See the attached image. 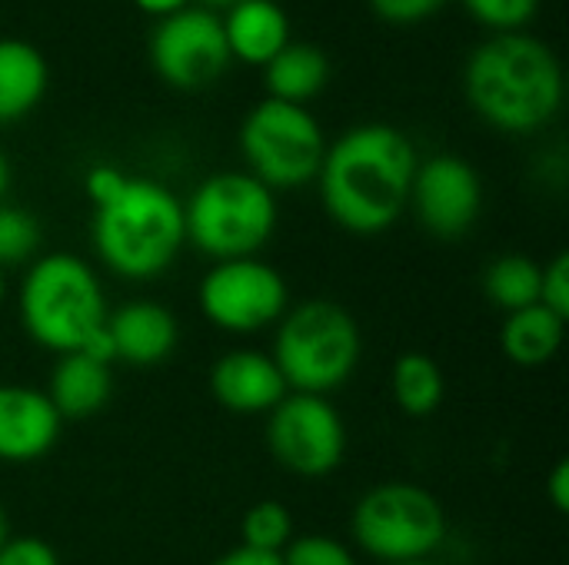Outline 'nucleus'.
<instances>
[{
    "mask_svg": "<svg viewBox=\"0 0 569 565\" xmlns=\"http://www.w3.org/2000/svg\"><path fill=\"white\" fill-rule=\"evenodd\" d=\"M210 565H283V559L277 553H260L250 546H237L230 553H223L220 559H213Z\"/></svg>",
    "mask_w": 569,
    "mask_h": 565,
    "instance_id": "32",
    "label": "nucleus"
},
{
    "mask_svg": "<svg viewBox=\"0 0 569 565\" xmlns=\"http://www.w3.org/2000/svg\"><path fill=\"white\" fill-rule=\"evenodd\" d=\"M240 536H243L240 546H250V549L277 553L280 556L287 549V543L293 539V519H290V513H287L283 503L263 500V503H257V506H250L243 513Z\"/></svg>",
    "mask_w": 569,
    "mask_h": 565,
    "instance_id": "23",
    "label": "nucleus"
},
{
    "mask_svg": "<svg viewBox=\"0 0 569 565\" xmlns=\"http://www.w3.org/2000/svg\"><path fill=\"white\" fill-rule=\"evenodd\" d=\"M417 147L390 123H363L327 143L317 183L327 216L357 233L390 230L410 206Z\"/></svg>",
    "mask_w": 569,
    "mask_h": 565,
    "instance_id": "1",
    "label": "nucleus"
},
{
    "mask_svg": "<svg viewBox=\"0 0 569 565\" xmlns=\"http://www.w3.org/2000/svg\"><path fill=\"white\" fill-rule=\"evenodd\" d=\"M150 63L157 77L177 90L213 83L230 67L220 17L207 7H183L163 17L150 37Z\"/></svg>",
    "mask_w": 569,
    "mask_h": 565,
    "instance_id": "11",
    "label": "nucleus"
},
{
    "mask_svg": "<svg viewBox=\"0 0 569 565\" xmlns=\"http://www.w3.org/2000/svg\"><path fill=\"white\" fill-rule=\"evenodd\" d=\"M10 539V523H7V509H3V503H0V546Z\"/></svg>",
    "mask_w": 569,
    "mask_h": 565,
    "instance_id": "35",
    "label": "nucleus"
},
{
    "mask_svg": "<svg viewBox=\"0 0 569 565\" xmlns=\"http://www.w3.org/2000/svg\"><path fill=\"white\" fill-rule=\"evenodd\" d=\"M183 226L187 240L217 263L257 256L277 230V196L243 170L213 173L183 203Z\"/></svg>",
    "mask_w": 569,
    "mask_h": 565,
    "instance_id": "6",
    "label": "nucleus"
},
{
    "mask_svg": "<svg viewBox=\"0 0 569 565\" xmlns=\"http://www.w3.org/2000/svg\"><path fill=\"white\" fill-rule=\"evenodd\" d=\"M60 413L47 393L30 386H0V463H33L60 440Z\"/></svg>",
    "mask_w": 569,
    "mask_h": 565,
    "instance_id": "13",
    "label": "nucleus"
},
{
    "mask_svg": "<svg viewBox=\"0 0 569 565\" xmlns=\"http://www.w3.org/2000/svg\"><path fill=\"white\" fill-rule=\"evenodd\" d=\"M230 60L267 67L290 43V20L277 0H240L220 17Z\"/></svg>",
    "mask_w": 569,
    "mask_h": 565,
    "instance_id": "16",
    "label": "nucleus"
},
{
    "mask_svg": "<svg viewBox=\"0 0 569 565\" xmlns=\"http://www.w3.org/2000/svg\"><path fill=\"white\" fill-rule=\"evenodd\" d=\"M463 7L493 33H520L533 23L540 0H463Z\"/></svg>",
    "mask_w": 569,
    "mask_h": 565,
    "instance_id": "25",
    "label": "nucleus"
},
{
    "mask_svg": "<svg viewBox=\"0 0 569 565\" xmlns=\"http://www.w3.org/2000/svg\"><path fill=\"white\" fill-rule=\"evenodd\" d=\"M107 333L113 343V363L130 366H157L177 350V316L160 303H123L120 310L107 313Z\"/></svg>",
    "mask_w": 569,
    "mask_h": 565,
    "instance_id": "15",
    "label": "nucleus"
},
{
    "mask_svg": "<svg viewBox=\"0 0 569 565\" xmlns=\"http://www.w3.org/2000/svg\"><path fill=\"white\" fill-rule=\"evenodd\" d=\"M20 323L33 343L53 353H80L107 326V300L97 273L73 253H47L30 263L20 296Z\"/></svg>",
    "mask_w": 569,
    "mask_h": 565,
    "instance_id": "4",
    "label": "nucleus"
},
{
    "mask_svg": "<svg viewBox=\"0 0 569 565\" xmlns=\"http://www.w3.org/2000/svg\"><path fill=\"white\" fill-rule=\"evenodd\" d=\"M360 353L357 320L330 300H307L280 316L270 360L290 393L327 396L353 376Z\"/></svg>",
    "mask_w": 569,
    "mask_h": 565,
    "instance_id": "5",
    "label": "nucleus"
},
{
    "mask_svg": "<svg viewBox=\"0 0 569 565\" xmlns=\"http://www.w3.org/2000/svg\"><path fill=\"white\" fill-rule=\"evenodd\" d=\"M7 186H10V163H7V157L0 153V203H3Z\"/></svg>",
    "mask_w": 569,
    "mask_h": 565,
    "instance_id": "34",
    "label": "nucleus"
},
{
    "mask_svg": "<svg viewBox=\"0 0 569 565\" xmlns=\"http://www.w3.org/2000/svg\"><path fill=\"white\" fill-rule=\"evenodd\" d=\"M400 565H437V563H430V559H420V563H400Z\"/></svg>",
    "mask_w": 569,
    "mask_h": 565,
    "instance_id": "38",
    "label": "nucleus"
},
{
    "mask_svg": "<svg viewBox=\"0 0 569 565\" xmlns=\"http://www.w3.org/2000/svg\"><path fill=\"white\" fill-rule=\"evenodd\" d=\"M267 416V446L283 470L317 480L343 463L347 426L327 396L287 393Z\"/></svg>",
    "mask_w": 569,
    "mask_h": 565,
    "instance_id": "10",
    "label": "nucleus"
},
{
    "mask_svg": "<svg viewBox=\"0 0 569 565\" xmlns=\"http://www.w3.org/2000/svg\"><path fill=\"white\" fill-rule=\"evenodd\" d=\"M240 153L250 167L247 173L273 193L297 190L317 180L327 137L307 107L267 97L240 123Z\"/></svg>",
    "mask_w": 569,
    "mask_h": 565,
    "instance_id": "8",
    "label": "nucleus"
},
{
    "mask_svg": "<svg viewBox=\"0 0 569 565\" xmlns=\"http://www.w3.org/2000/svg\"><path fill=\"white\" fill-rule=\"evenodd\" d=\"M390 383H393V400L407 416L437 413V406L443 403V390H447L440 363L430 360L427 353H403L393 363Z\"/></svg>",
    "mask_w": 569,
    "mask_h": 565,
    "instance_id": "21",
    "label": "nucleus"
},
{
    "mask_svg": "<svg viewBox=\"0 0 569 565\" xmlns=\"http://www.w3.org/2000/svg\"><path fill=\"white\" fill-rule=\"evenodd\" d=\"M133 7L143 10V13H150V17H160V20H163V17H170V13L190 7V0H133Z\"/></svg>",
    "mask_w": 569,
    "mask_h": 565,
    "instance_id": "33",
    "label": "nucleus"
},
{
    "mask_svg": "<svg viewBox=\"0 0 569 565\" xmlns=\"http://www.w3.org/2000/svg\"><path fill=\"white\" fill-rule=\"evenodd\" d=\"M540 280H543V266L537 260H530L523 253H507L487 266L483 293L490 296L493 306L517 313V310L540 303Z\"/></svg>",
    "mask_w": 569,
    "mask_h": 565,
    "instance_id": "22",
    "label": "nucleus"
},
{
    "mask_svg": "<svg viewBox=\"0 0 569 565\" xmlns=\"http://www.w3.org/2000/svg\"><path fill=\"white\" fill-rule=\"evenodd\" d=\"M280 559H283V565H357L353 553L343 543L320 536V533L290 539L287 549L280 553Z\"/></svg>",
    "mask_w": 569,
    "mask_h": 565,
    "instance_id": "26",
    "label": "nucleus"
},
{
    "mask_svg": "<svg viewBox=\"0 0 569 565\" xmlns=\"http://www.w3.org/2000/svg\"><path fill=\"white\" fill-rule=\"evenodd\" d=\"M287 303V280L257 256L220 260L200 280V310L223 333H260L280 323Z\"/></svg>",
    "mask_w": 569,
    "mask_h": 565,
    "instance_id": "9",
    "label": "nucleus"
},
{
    "mask_svg": "<svg viewBox=\"0 0 569 565\" xmlns=\"http://www.w3.org/2000/svg\"><path fill=\"white\" fill-rule=\"evenodd\" d=\"M210 393L223 410L240 416H257V413H270L290 390L267 353L233 350L213 363Z\"/></svg>",
    "mask_w": 569,
    "mask_h": 565,
    "instance_id": "14",
    "label": "nucleus"
},
{
    "mask_svg": "<svg viewBox=\"0 0 569 565\" xmlns=\"http://www.w3.org/2000/svg\"><path fill=\"white\" fill-rule=\"evenodd\" d=\"M540 306L553 310L557 316H569V256L560 253L543 266L540 280Z\"/></svg>",
    "mask_w": 569,
    "mask_h": 565,
    "instance_id": "27",
    "label": "nucleus"
},
{
    "mask_svg": "<svg viewBox=\"0 0 569 565\" xmlns=\"http://www.w3.org/2000/svg\"><path fill=\"white\" fill-rule=\"evenodd\" d=\"M463 93L500 133H537L563 107V67L550 43L520 30L493 33L463 67Z\"/></svg>",
    "mask_w": 569,
    "mask_h": 565,
    "instance_id": "2",
    "label": "nucleus"
},
{
    "mask_svg": "<svg viewBox=\"0 0 569 565\" xmlns=\"http://www.w3.org/2000/svg\"><path fill=\"white\" fill-rule=\"evenodd\" d=\"M90 236L107 270L123 280H153L187 243L183 203L157 180L127 176L107 203L93 206Z\"/></svg>",
    "mask_w": 569,
    "mask_h": 565,
    "instance_id": "3",
    "label": "nucleus"
},
{
    "mask_svg": "<svg viewBox=\"0 0 569 565\" xmlns=\"http://www.w3.org/2000/svg\"><path fill=\"white\" fill-rule=\"evenodd\" d=\"M40 246V223L30 210L0 203V270L27 263Z\"/></svg>",
    "mask_w": 569,
    "mask_h": 565,
    "instance_id": "24",
    "label": "nucleus"
},
{
    "mask_svg": "<svg viewBox=\"0 0 569 565\" xmlns=\"http://www.w3.org/2000/svg\"><path fill=\"white\" fill-rule=\"evenodd\" d=\"M410 206L420 226L440 240H457L470 233L483 210V183L480 173L453 153L430 157L417 163Z\"/></svg>",
    "mask_w": 569,
    "mask_h": 565,
    "instance_id": "12",
    "label": "nucleus"
},
{
    "mask_svg": "<svg viewBox=\"0 0 569 565\" xmlns=\"http://www.w3.org/2000/svg\"><path fill=\"white\" fill-rule=\"evenodd\" d=\"M7 300V273L0 270V303Z\"/></svg>",
    "mask_w": 569,
    "mask_h": 565,
    "instance_id": "37",
    "label": "nucleus"
},
{
    "mask_svg": "<svg viewBox=\"0 0 569 565\" xmlns=\"http://www.w3.org/2000/svg\"><path fill=\"white\" fill-rule=\"evenodd\" d=\"M563 336H567V320L537 303L507 313V323L500 330V346L507 360H513L517 366H543L560 353Z\"/></svg>",
    "mask_w": 569,
    "mask_h": 565,
    "instance_id": "20",
    "label": "nucleus"
},
{
    "mask_svg": "<svg viewBox=\"0 0 569 565\" xmlns=\"http://www.w3.org/2000/svg\"><path fill=\"white\" fill-rule=\"evenodd\" d=\"M123 183H127V173L117 170L113 163H97V167H90L87 176H83V190H87V200H90L93 206L107 203Z\"/></svg>",
    "mask_w": 569,
    "mask_h": 565,
    "instance_id": "30",
    "label": "nucleus"
},
{
    "mask_svg": "<svg viewBox=\"0 0 569 565\" xmlns=\"http://www.w3.org/2000/svg\"><path fill=\"white\" fill-rule=\"evenodd\" d=\"M113 373L110 363H100L87 353H63L53 366L47 400L60 420H87L110 403Z\"/></svg>",
    "mask_w": 569,
    "mask_h": 565,
    "instance_id": "17",
    "label": "nucleus"
},
{
    "mask_svg": "<svg viewBox=\"0 0 569 565\" xmlns=\"http://www.w3.org/2000/svg\"><path fill=\"white\" fill-rule=\"evenodd\" d=\"M367 3L373 7V13H377L380 20L407 27V23H423V20H430L447 0H367Z\"/></svg>",
    "mask_w": 569,
    "mask_h": 565,
    "instance_id": "28",
    "label": "nucleus"
},
{
    "mask_svg": "<svg viewBox=\"0 0 569 565\" xmlns=\"http://www.w3.org/2000/svg\"><path fill=\"white\" fill-rule=\"evenodd\" d=\"M357 546L387 565L430 559L447 539V516L433 493L413 483H383L353 506Z\"/></svg>",
    "mask_w": 569,
    "mask_h": 565,
    "instance_id": "7",
    "label": "nucleus"
},
{
    "mask_svg": "<svg viewBox=\"0 0 569 565\" xmlns=\"http://www.w3.org/2000/svg\"><path fill=\"white\" fill-rule=\"evenodd\" d=\"M547 496H550V503H553V509H557V513H569V463L567 460H560V463L553 466V473H550V480H547Z\"/></svg>",
    "mask_w": 569,
    "mask_h": 565,
    "instance_id": "31",
    "label": "nucleus"
},
{
    "mask_svg": "<svg viewBox=\"0 0 569 565\" xmlns=\"http://www.w3.org/2000/svg\"><path fill=\"white\" fill-rule=\"evenodd\" d=\"M203 3H207V10H210V7H227V10H230V7L240 3V0H203Z\"/></svg>",
    "mask_w": 569,
    "mask_h": 565,
    "instance_id": "36",
    "label": "nucleus"
},
{
    "mask_svg": "<svg viewBox=\"0 0 569 565\" xmlns=\"http://www.w3.org/2000/svg\"><path fill=\"white\" fill-rule=\"evenodd\" d=\"M0 565H60L50 543L37 536H10L0 546Z\"/></svg>",
    "mask_w": 569,
    "mask_h": 565,
    "instance_id": "29",
    "label": "nucleus"
},
{
    "mask_svg": "<svg viewBox=\"0 0 569 565\" xmlns=\"http://www.w3.org/2000/svg\"><path fill=\"white\" fill-rule=\"evenodd\" d=\"M330 83V60L320 47L290 40L267 67H263V87L270 100L307 107L323 93Z\"/></svg>",
    "mask_w": 569,
    "mask_h": 565,
    "instance_id": "19",
    "label": "nucleus"
},
{
    "mask_svg": "<svg viewBox=\"0 0 569 565\" xmlns=\"http://www.w3.org/2000/svg\"><path fill=\"white\" fill-rule=\"evenodd\" d=\"M47 83L50 70L43 53L20 37H0V127L33 113Z\"/></svg>",
    "mask_w": 569,
    "mask_h": 565,
    "instance_id": "18",
    "label": "nucleus"
}]
</instances>
